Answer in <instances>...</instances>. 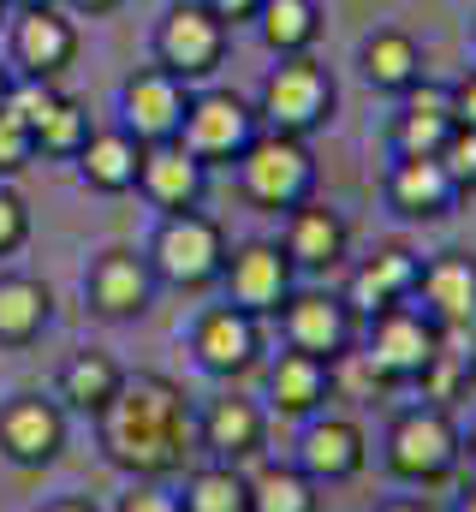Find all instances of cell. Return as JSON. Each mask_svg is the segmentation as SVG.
Here are the masks:
<instances>
[{
	"mask_svg": "<svg viewBox=\"0 0 476 512\" xmlns=\"http://www.w3.org/2000/svg\"><path fill=\"white\" fill-rule=\"evenodd\" d=\"M96 441L102 459L131 483H167L173 471H185V453L197 447L191 393L161 370H125L114 405L96 417Z\"/></svg>",
	"mask_w": 476,
	"mask_h": 512,
	"instance_id": "obj_1",
	"label": "cell"
},
{
	"mask_svg": "<svg viewBox=\"0 0 476 512\" xmlns=\"http://www.w3.org/2000/svg\"><path fill=\"white\" fill-rule=\"evenodd\" d=\"M465 459V429L453 423L447 405H405L393 411L387 435H381V465L387 477L411 483V489H429V483H447Z\"/></svg>",
	"mask_w": 476,
	"mask_h": 512,
	"instance_id": "obj_2",
	"label": "cell"
},
{
	"mask_svg": "<svg viewBox=\"0 0 476 512\" xmlns=\"http://www.w3.org/2000/svg\"><path fill=\"white\" fill-rule=\"evenodd\" d=\"M334 108H340V90H334V72L316 54L274 60L268 78H262V90H256V120H262V131L304 137V143L334 120Z\"/></svg>",
	"mask_w": 476,
	"mask_h": 512,
	"instance_id": "obj_3",
	"label": "cell"
},
{
	"mask_svg": "<svg viewBox=\"0 0 476 512\" xmlns=\"http://www.w3.org/2000/svg\"><path fill=\"white\" fill-rule=\"evenodd\" d=\"M143 262L155 274V286H179V292H209L227 268V227L203 209H185V215H161Z\"/></svg>",
	"mask_w": 476,
	"mask_h": 512,
	"instance_id": "obj_4",
	"label": "cell"
},
{
	"mask_svg": "<svg viewBox=\"0 0 476 512\" xmlns=\"http://www.w3.org/2000/svg\"><path fill=\"white\" fill-rule=\"evenodd\" d=\"M238 191L244 203L268 209V215H286L298 203L316 197V155L304 137H280V131H262L244 155H238Z\"/></svg>",
	"mask_w": 476,
	"mask_h": 512,
	"instance_id": "obj_5",
	"label": "cell"
},
{
	"mask_svg": "<svg viewBox=\"0 0 476 512\" xmlns=\"http://www.w3.org/2000/svg\"><path fill=\"white\" fill-rule=\"evenodd\" d=\"M441 328L417 310V304H399V310H381L357 328V352L363 364L381 376V387H417V376L435 364L441 352Z\"/></svg>",
	"mask_w": 476,
	"mask_h": 512,
	"instance_id": "obj_6",
	"label": "cell"
},
{
	"mask_svg": "<svg viewBox=\"0 0 476 512\" xmlns=\"http://www.w3.org/2000/svg\"><path fill=\"white\" fill-rule=\"evenodd\" d=\"M227 42H233V30L209 12V6H197V0H173L161 18H155V66L161 72H173L179 84H191V90H203L215 72H221V60H227Z\"/></svg>",
	"mask_w": 476,
	"mask_h": 512,
	"instance_id": "obj_7",
	"label": "cell"
},
{
	"mask_svg": "<svg viewBox=\"0 0 476 512\" xmlns=\"http://www.w3.org/2000/svg\"><path fill=\"white\" fill-rule=\"evenodd\" d=\"M256 137H262L256 102H244L238 90H191L179 143H185L209 173H215V167H238V155H244Z\"/></svg>",
	"mask_w": 476,
	"mask_h": 512,
	"instance_id": "obj_8",
	"label": "cell"
},
{
	"mask_svg": "<svg viewBox=\"0 0 476 512\" xmlns=\"http://www.w3.org/2000/svg\"><path fill=\"white\" fill-rule=\"evenodd\" d=\"M215 286L227 292L233 310L262 322V316H280V304L298 292V268L280 251V239H244V245H227V268Z\"/></svg>",
	"mask_w": 476,
	"mask_h": 512,
	"instance_id": "obj_9",
	"label": "cell"
},
{
	"mask_svg": "<svg viewBox=\"0 0 476 512\" xmlns=\"http://www.w3.org/2000/svg\"><path fill=\"white\" fill-rule=\"evenodd\" d=\"M66 429H72V417H66V405L54 393L24 387V393L0 399V459L18 465V471L54 465L66 453Z\"/></svg>",
	"mask_w": 476,
	"mask_h": 512,
	"instance_id": "obj_10",
	"label": "cell"
},
{
	"mask_svg": "<svg viewBox=\"0 0 476 512\" xmlns=\"http://www.w3.org/2000/svg\"><path fill=\"white\" fill-rule=\"evenodd\" d=\"M185 346H191V364H197L203 376L238 382V376H250V370L262 364V322L244 316V310H233V304H209V310H197Z\"/></svg>",
	"mask_w": 476,
	"mask_h": 512,
	"instance_id": "obj_11",
	"label": "cell"
},
{
	"mask_svg": "<svg viewBox=\"0 0 476 512\" xmlns=\"http://www.w3.org/2000/svg\"><path fill=\"white\" fill-rule=\"evenodd\" d=\"M268 405L262 399H250V393H238V387H221L215 399H203V411H197V447L209 453V459H221V465H250V459H262V447H268Z\"/></svg>",
	"mask_w": 476,
	"mask_h": 512,
	"instance_id": "obj_12",
	"label": "cell"
},
{
	"mask_svg": "<svg viewBox=\"0 0 476 512\" xmlns=\"http://www.w3.org/2000/svg\"><path fill=\"white\" fill-rule=\"evenodd\" d=\"M155 292L161 286H155L149 262L131 245H108V251L90 256V268H84V304L102 322H137V316H149Z\"/></svg>",
	"mask_w": 476,
	"mask_h": 512,
	"instance_id": "obj_13",
	"label": "cell"
},
{
	"mask_svg": "<svg viewBox=\"0 0 476 512\" xmlns=\"http://www.w3.org/2000/svg\"><path fill=\"white\" fill-rule=\"evenodd\" d=\"M78 60V24L66 6H30L6 18V66L24 78H60Z\"/></svg>",
	"mask_w": 476,
	"mask_h": 512,
	"instance_id": "obj_14",
	"label": "cell"
},
{
	"mask_svg": "<svg viewBox=\"0 0 476 512\" xmlns=\"http://www.w3.org/2000/svg\"><path fill=\"white\" fill-rule=\"evenodd\" d=\"M119 126L131 131L137 143H167L185 126V108H191V84H179L173 72L161 66H137L119 78Z\"/></svg>",
	"mask_w": 476,
	"mask_h": 512,
	"instance_id": "obj_15",
	"label": "cell"
},
{
	"mask_svg": "<svg viewBox=\"0 0 476 512\" xmlns=\"http://www.w3.org/2000/svg\"><path fill=\"white\" fill-rule=\"evenodd\" d=\"M280 340L292 352H310V358H340L357 346V316L340 292H316V286H298L286 304H280Z\"/></svg>",
	"mask_w": 476,
	"mask_h": 512,
	"instance_id": "obj_16",
	"label": "cell"
},
{
	"mask_svg": "<svg viewBox=\"0 0 476 512\" xmlns=\"http://www.w3.org/2000/svg\"><path fill=\"white\" fill-rule=\"evenodd\" d=\"M292 465H298L316 489H328V483H352L357 471L369 465V435H363L357 417L316 411V417H304V429H298Z\"/></svg>",
	"mask_w": 476,
	"mask_h": 512,
	"instance_id": "obj_17",
	"label": "cell"
},
{
	"mask_svg": "<svg viewBox=\"0 0 476 512\" xmlns=\"http://www.w3.org/2000/svg\"><path fill=\"white\" fill-rule=\"evenodd\" d=\"M417 280H423V256L411 251V245H381V251H369L352 274H346V292H340V298L352 304L357 328H363L369 316L411 304V298H417Z\"/></svg>",
	"mask_w": 476,
	"mask_h": 512,
	"instance_id": "obj_18",
	"label": "cell"
},
{
	"mask_svg": "<svg viewBox=\"0 0 476 512\" xmlns=\"http://www.w3.org/2000/svg\"><path fill=\"white\" fill-rule=\"evenodd\" d=\"M441 334H471L476 328V256L471 251H441L423 256V280L411 298Z\"/></svg>",
	"mask_w": 476,
	"mask_h": 512,
	"instance_id": "obj_19",
	"label": "cell"
},
{
	"mask_svg": "<svg viewBox=\"0 0 476 512\" xmlns=\"http://www.w3.org/2000/svg\"><path fill=\"white\" fill-rule=\"evenodd\" d=\"M381 197L399 221H447L465 203L453 173L441 167V155H393V167L381 179Z\"/></svg>",
	"mask_w": 476,
	"mask_h": 512,
	"instance_id": "obj_20",
	"label": "cell"
},
{
	"mask_svg": "<svg viewBox=\"0 0 476 512\" xmlns=\"http://www.w3.org/2000/svg\"><path fill=\"white\" fill-rule=\"evenodd\" d=\"M137 191L149 209L161 215H185V209H203V191H209V167L179 143H143V167H137Z\"/></svg>",
	"mask_w": 476,
	"mask_h": 512,
	"instance_id": "obj_21",
	"label": "cell"
},
{
	"mask_svg": "<svg viewBox=\"0 0 476 512\" xmlns=\"http://www.w3.org/2000/svg\"><path fill=\"white\" fill-rule=\"evenodd\" d=\"M280 251L292 256L298 274H322V268H340L352 251V227L334 203L310 197L298 209H286V233H280Z\"/></svg>",
	"mask_w": 476,
	"mask_h": 512,
	"instance_id": "obj_22",
	"label": "cell"
},
{
	"mask_svg": "<svg viewBox=\"0 0 476 512\" xmlns=\"http://www.w3.org/2000/svg\"><path fill=\"white\" fill-rule=\"evenodd\" d=\"M459 131L453 120V90L423 78L399 96V114H393V155H441L447 137Z\"/></svg>",
	"mask_w": 476,
	"mask_h": 512,
	"instance_id": "obj_23",
	"label": "cell"
},
{
	"mask_svg": "<svg viewBox=\"0 0 476 512\" xmlns=\"http://www.w3.org/2000/svg\"><path fill=\"white\" fill-rule=\"evenodd\" d=\"M334 399V364L328 358H310V352H280L268 364V382H262V405L280 411V417H316L328 411Z\"/></svg>",
	"mask_w": 476,
	"mask_h": 512,
	"instance_id": "obj_24",
	"label": "cell"
},
{
	"mask_svg": "<svg viewBox=\"0 0 476 512\" xmlns=\"http://www.w3.org/2000/svg\"><path fill=\"white\" fill-rule=\"evenodd\" d=\"M357 72H363V84L369 90H381V96H405L411 84H423L429 78V54H423V42L411 36V30H369L363 42H357Z\"/></svg>",
	"mask_w": 476,
	"mask_h": 512,
	"instance_id": "obj_25",
	"label": "cell"
},
{
	"mask_svg": "<svg viewBox=\"0 0 476 512\" xmlns=\"http://www.w3.org/2000/svg\"><path fill=\"white\" fill-rule=\"evenodd\" d=\"M119 382H125V364H119L114 352H102V346H84V352H72L66 364H60V376H54V399L66 405V417H102L108 405H114Z\"/></svg>",
	"mask_w": 476,
	"mask_h": 512,
	"instance_id": "obj_26",
	"label": "cell"
},
{
	"mask_svg": "<svg viewBox=\"0 0 476 512\" xmlns=\"http://www.w3.org/2000/svg\"><path fill=\"white\" fill-rule=\"evenodd\" d=\"M137 167H143V143L125 126H96L90 143L78 149V179L102 197H125L137 191Z\"/></svg>",
	"mask_w": 476,
	"mask_h": 512,
	"instance_id": "obj_27",
	"label": "cell"
},
{
	"mask_svg": "<svg viewBox=\"0 0 476 512\" xmlns=\"http://www.w3.org/2000/svg\"><path fill=\"white\" fill-rule=\"evenodd\" d=\"M48 322H54V286L24 268H0V346H36Z\"/></svg>",
	"mask_w": 476,
	"mask_h": 512,
	"instance_id": "obj_28",
	"label": "cell"
},
{
	"mask_svg": "<svg viewBox=\"0 0 476 512\" xmlns=\"http://www.w3.org/2000/svg\"><path fill=\"white\" fill-rule=\"evenodd\" d=\"M256 36L274 60L286 54H310L322 42V0H262L256 6Z\"/></svg>",
	"mask_w": 476,
	"mask_h": 512,
	"instance_id": "obj_29",
	"label": "cell"
},
{
	"mask_svg": "<svg viewBox=\"0 0 476 512\" xmlns=\"http://www.w3.org/2000/svg\"><path fill=\"white\" fill-rule=\"evenodd\" d=\"M244 512H322V495L298 465H256L244 471Z\"/></svg>",
	"mask_w": 476,
	"mask_h": 512,
	"instance_id": "obj_30",
	"label": "cell"
},
{
	"mask_svg": "<svg viewBox=\"0 0 476 512\" xmlns=\"http://www.w3.org/2000/svg\"><path fill=\"white\" fill-rule=\"evenodd\" d=\"M173 495H179V512H244V471L221 465V459H203L185 471V483Z\"/></svg>",
	"mask_w": 476,
	"mask_h": 512,
	"instance_id": "obj_31",
	"label": "cell"
},
{
	"mask_svg": "<svg viewBox=\"0 0 476 512\" xmlns=\"http://www.w3.org/2000/svg\"><path fill=\"white\" fill-rule=\"evenodd\" d=\"M90 131H96L90 126V108L66 96V102L48 114V126L36 131V155H48V161H78V149L90 143Z\"/></svg>",
	"mask_w": 476,
	"mask_h": 512,
	"instance_id": "obj_32",
	"label": "cell"
},
{
	"mask_svg": "<svg viewBox=\"0 0 476 512\" xmlns=\"http://www.w3.org/2000/svg\"><path fill=\"white\" fill-rule=\"evenodd\" d=\"M60 102H66V90H60L54 78H24V72H12V90H6V114H12L18 126L30 131V137L48 126V114H54Z\"/></svg>",
	"mask_w": 476,
	"mask_h": 512,
	"instance_id": "obj_33",
	"label": "cell"
},
{
	"mask_svg": "<svg viewBox=\"0 0 476 512\" xmlns=\"http://www.w3.org/2000/svg\"><path fill=\"white\" fill-rule=\"evenodd\" d=\"M417 387H423V405H447V399H459V393L471 387V358H465V352H453V334L441 340L435 364L417 376Z\"/></svg>",
	"mask_w": 476,
	"mask_h": 512,
	"instance_id": "obj_34",
	"label": "cell"
},
{
	"mask_svg": "<svg viewBox=\"0 0 476 512\" xmlns=\"http://www.w3.org/2000/svg\"><path fill=\"white\" fill-rule=\"evenodd\" d=\"M30 161H36V137H30V131L0 108V185H12Z\"/></svg>",
	"mask_w": 476,
	"mask_h": 512,
	"instance_id": "obj_35",
	"label": "cell"
},
{
	"mask_svg": "<svg viewBox=\"0 0 476 512\" xmlns=\"http://www.w3.org/2000/svg\"><path fill=\"white\" fill-rule=\"evenodd\" d=\"M24 245H30V203L12 185H0V262L18 256Z\"/></svg>",
	"mask_w": 476,
	"mask_h": 512,
	"instance_id": "obj_36",
	"label": "cell"
},
{
	"mask_svg": "<svg viewBox=\"0 0 476 512\" xmlns=\"http://www.w3.org/2000/svg\"><path fill=\"white\" fill-rule=\"evenodd\" d=\"M441 167L453 173V185H459V197H476V131L459 126L447 137V149H441Z\"/></svg>",
	"mask_w": 476,
	"mask_h": 512,
	"instance_id": "obj_37",
	"label": "cell"
},
{
	"mask_svg": "<svg viewBox=\"0 0 476 512\" xmlns=\"http://www.w3.org/2000/svg\"><path fill=\"white\" fill-rule=\"evenodd\" d=\"M114 512H179V495L167 483H131Z\"/></svg>",
	"mask_w": 476,
	"mask_h": 512,
	"instance_id": "obj_38",
	"label": "cell"
},
{
	"mask_svg": "<svg viewBox=\"0 0 476 512\" xmlns=\"http://www.w3.org/2000/svg\"><path fill=\"white\" fill-rule=\"evenodd\" d=\"M447 90H453V120L476 131V66L459 78V84H447Z\"/></svg>",
	"mask_w": 476,
	"mask_h": 512,
	"instance_id": "obj_39",
	"label": "cell"
},
{
	"mask_svg": "<svg viewBox=\"0 0 476 512\" xmlns=\"http://www.w3.org/2000/svg\"><path fill=\"white\" fill-rule=\"evenodd\" d=\"M197 6H209L227 30H238V24H250V18H256V6H262V0H197Z\"/></svg>",
	"mask_w": 476,
	"mask_h": 512,
	"instance_id": "obj_40",
	"label": "cell"
},
{
	"mask_svg": "<svg viewBox=\"0 0 476 512\" xmlns=\"http://www.w3.org/2000/svg\"><path fill=\"white\" fill-rule=\"evenodd\" d=\"M36 512H102L90 495H54V501H42Z\"/></svg>",
	"mask_w": 476,
	"mask_h": 512,
	"instance_id": "obj_41",
	"label": "cell"
},
{
	"mask_svg": "<svg viewBox=\"0 0 476 512\" xmlns=\"http://www.w3.org/2000/svg\"><path fill=\"white\" fill-rule=\"evenodd\" d=\"M66 12H78V18H102V12H119L125 0H60Z\"/></svg>",
	"mask_w": 476,
	"mask_h": 512,
	"instance_id": "obj_42",
	"label": "cell"
},
{
	"mask_svg": "<svg viewBox=\"0 0 476 512\" xmlns=\"http://www.w3.org/2000/svg\"><path fill=\"white\" fill-rule=\"evenodd\" d=\"M375 512H429L423 501H411V495H399V501H381Z\"/></svg>",
	"mask_w": 476,
	"mask_h": 512,
	"instance_id": "obj_43",
	"label": "cell"
},
{
	"mask_svg": "<svg viewBox=\"0 0 476 512\" xmlns=\"http://www.w3.org/2000/svg\"><path fill=\"white\" fill-rule=\"evenodd\" d=\"M453 512H476V477L459 489V501H453Z\"/></svg>",
	"mask_w": 476,
	"mask_h": 512,
	"instance_id": "obj_44",
	"label": "cell"
},
{
	"mask_svg": "<svg viewBox=\"0 0 476 512\" xmlns=\"http://www.w3.org/2000/svg\"><path fill=\"white\" fill-rule=\"evenodd\" d=\"M6 90H12V66L0 60V108H6Z\"/></svg>",
	"mask_w": 476,
	"mask_h": 512,
	"instance_id": "obj_45",
	"label": "cell"
},
{
	"mask_svg": "<svg viewBox=\"0 0 476 512\" xmlns=\"http://www.w3.org/2000/svg\"><path fill=\"white\" fill-rule=\"evenodd\" d=\"M12 12H30V6H60V0H6Z\"/></svg>",
	"mask_w": 476,
	"mask_h": 512,
	"instance_id": "obj_46",
	"label": "cell"
},
{
	"mask_svg": "<svg viewBox=\"0 0 476 512\" xmlns=\"http://www.w3.org/2000/svg\"><path fill=\"white\" fill-rule=\"evenodd\" d=\"M465 459H471V471H476V423H471V435H465Z\"/></svg>",
	"mask_w": 476,
	"mask_h": 512,
	"instance_id": "obj_47",
	"label": "cell"
},
{
	"mask_svg": "<svg viewBox=\"0 0 476 512\" xmlns=\"http://www.w3.org/2000/svg\"><path fill=\"white\" fill-rule=\"evenodd\" d=\"M465 340H471V352H465V358H471V376H476V328L465 334Z\"/></svg>",
	"mask_w": 476,
	"mask_h": 512,
	"instance_id": "obj_48",
	"label": "cell"
},
{
	"mask_svg": "<svg viewBox=\"0 0 476 512\" xmlns=\"http://www.w3.org/2000/svg\"><path fill=\"white\" fill-rule=\"evenodd\" d=\"M6 18H12V6H6V0H0V36H6Z\"/></svg>",
	"mask_w": 476,
	"mask_h": 512,
	"instance_id": "obj_49",
	"label": "cell"
},
{
	"mask_svg": "<svg viewBox=\"0 0 476 512\" xmlns=\"http://www.w3.org/2000/svg\"><path fill=\"white\" fill-rule=\"evenodd\" d=\"M471 42H476V18H471Z\"/></svg>",
	"mask_w": 476,
	"mask_h": 512,
	"instance_id": "obj_50",
	"label": "cell"
}]
</instances>
